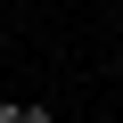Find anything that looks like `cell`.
<instances>
[{
	"label": "cell",
	"instance_id": "6da1fadb",
	"mask_svg": "<svg viewBox=\"0 0 123 123\" xmlns=\"http://www.w3.org/2000/svg\"><path fill=\"white\" fill-rule=\"evenodd\" d=\"M0 123H57V115L33 107V98H0Z\"/></svg>",
	"mask_w": 123,
	"mask_h": 123
}]
</instances>
